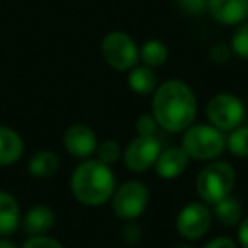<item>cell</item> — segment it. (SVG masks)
<instances>
[{
	"instance_id": "6da1fadb",
	"label": "cell",
	"mask_w": 248,
	"mask_h": 248,
	"mask_svg": "<svg viewBox=\"0 0 248 248\" xmlns=\"http://www.w3.org/2000/svg\"><path fill=\"white\" fill-rule=\"evenodd\" d=\"M150 114L163 131L184 133L197 116V97L192 87L180 78L165 80L153 92Z\"/></svg>"
},
{
	"instance_id": "8fae6325",
	"label": "cell",
	"mask_w": 248,
	"mask_h": 248,
	"mask_svg": "<svg viewBox=\"0 0 248 248\" xmlns=\"http://www.w3.org/2000/svg\"><path fill=\"white\" fill-rule=\"evenodd\" d=\"M207 12L221 26H238L248 19V0H207Z\"/></svg>"
},
{
	"instance_id": "277c9868",
	"label": "cell",
	"mask_w": 248,
	"mask_h": 248,
	"mask_svg": "<svg viewBox=\"0 0 248 248\" xmlns=\"http://www.w3.org/2000/svg\"><path fill=\"white\" fill-rule=\"evenodd\" d=\"M182 150L190 160L211 162L223 155L226 150V136L209 123L190 124L182 133Z\"/></svg>"
},
{
	"instance_id": "7a4b0ae2",
	"label": "cell",
	"mask_w": 248,
	"mask_h": 248,
	"mask_svg": "<svg viewBox=\"0 0 248 248\" xmlns=\"http://www.w3.org/2000/svg\"><path fill=\"white\" fill-rule=\"evenodd\" d=\"M116 186L112 169L97 158L82 160L70 175L72 196L89 207H99L109 202Z\"/></svg>"
},
{
	"instance_id": "9a60e30c",
	"label": "cell",
	"mask_w": 248,
	"mask_h": 248,
	"mask_svg": "<svg viewBox=\"0 0 248 248\" xmlns=\"http://www.w3.org/2000/svg\"><path fill=\"white\" fill-rule=\"evenodd\" d=\"M22 214L14 194L0 190V236H11L21 226Z\"/></svg>"
},
{
	"instance_id": "30bf717a",
	"label": "cell",
	"mask_w": 248,
	"mask_h": 248,
	"mask_svg": "<svg viewBox=\"0 0 248 248\" xmlns=\"http://www.w3.org/2000/svg\"><path fill=\"white\" fill-rule=\"evenodd\" d=\"M97 145H99V140L89 124H72L63 133V146H65L66 153L73 158H92L95 155Z\"/></svg>"
},
{
	"instance_id": "ffe728a7",
	"label": "cell",
	"mask_w": 248,
	"mask_h": 248,
	"mask_svg": "<svg viewBox=\"0 0 248 248\" xmlns=\"http://www.w3.org/2000/svg\"><path fill=\"white\" fill-rule=\"evenodd\" d=\"M226 150L236 158H248V126L241 124L228 133Z\"/></svg>"
},
{
	"instance_id": "5bb4252c",
	"label": "cell",
	"mask_w": 248,
	"mask_h": 248,
	"mask_svg": "<svg viewBox=\"0 0 248 248\" xmlns=\"http://www.w3.org/2000/svg\"><path fill=\"white\" fill-rule=\"evenodd\" d=\"M24 155V140L14 128L0 124V167L17 163Z\"/></svg>"
},
{
	"instance_id": "e0dca14e",
	"label": "cell",
	"mask_w": 248,
	"mask_h": 248,
	"mask_svg": "<svg viewBox=\"0 0 248 248\" xmlns=\"http://www.w3.org/2000/svg\"><path fill=\"white\" fill-rule=\"evenodd\" d=\"M28 170L36 179H49L60 170V158L51 150H39L29 158Z\"/></svg>"
},
{
	"instance_id": "484cf974",
	"label": "cell",
	"mask_w": 248,
	"mask_h": 248,
	"mask_svg": "<svg viewBox=\"0 0 248 248\" xmlns=\"http://www.w3.org/2000/svg\"><path fill=\"white\" fill-rule=\"evenodd\" d=\"M21 248H65L58 240L43 234V236H29Z\"/></svg>"
},
{
	"instance_id": "f546056e",
	"label": "cell",
	"mask_w": 248,
	"mask_h": 248,
	"mask_svg": "<svg viewBox=\"0 0 248 248\" xmlns=\"http://www.w3.org/2000/svg\"><path fill=\"white\" fill-rule=\"evenodd\" d=\"M0 248H19L12 240H9L7 236H0Z\"/></svg>"
},
{
	"instance_id": "52a82bcc",
	"label": "cell",
	"mask_w": 248,
	"mask_h": 248,
	"mask_svg": "<svg viewBox=\"0 0 248 248\" xmlns=\"http://www.w3.org/2000/svg\"><path fill=\"white\" fill-rule=\"evenodd\" d=\"M245 104L231 92H219L207 100L206 117L211 126L223 133H230L241 126L245 119Z\"/></svg>"
},
{
	"instance_id": "7402d4cb",
	"label": "cell",
	"mask_w": 248,
	"mask_h": 248,
	"mask_svg": "<svg viewBox=\"0 0 248 248\" xmlns=\"http://www.w3.org/2000/svg\"><path fill=\"white\" fill-rule=\"evenodd\" d=\"M230 46H231L233 55H236L238 58L247 60L248 62V21L236 26L234 32L231 34Z\"/></svg>"
},
{
	"instance_id": "cb8c5ba5",
	"label": "cell",
	"mask_w": 248,
	"mask_h": 248,
	"mask_svg": "<svg viewBox=\"0 0 248 248\" xmlns=\"http://www.w3.org/2000/svg\"><path fill=\"white\" fill-rule=\"evenodd\" d=\"M121 238L128 247H136L143 238V230L138 223L135 221H124L123 228H121Z\"/></svg>"
},
{
	"instance_id": "2e32d148",
	"label": "cell",
	"mask_w": 248,
	"mask_h": 248,
	"mask_svg": "<svg viewBox=\"0 0 248 248\" xmlns=\"http://www.w3.org/2000/svg\"><path fill=\"white\" fill-rule=\"evenodd\" d=\"M128 85L138 95H150L158 87L155 68L146 65H136L128 72Z\"/></svg>"
},
{
	"instance_id": "5b68a950",
	"label": "cell",
	"mask_w": 248,
	"mask_h": 248,
	"mask_svg": "<svg viewBox=\"0 0 248 248\" xmlns=\"http://www.w3.org/2000/svg\"><path fill=\"white\" fill-rule=\"evenodd\" d=\"M150 204V189L141 180H126L116 186L110 197V209L121 221H135L145 214Z\"/></svg>"
},
{
	"instance_id": "9c48e42d",
	"label": "cell",
	"mask_w": 248,
	"mask_h": 248,
	"mask_svg": "<svg viewBox=\"0 0 248 248\" xmlns=\"http://www.w3.org/2000/svg\"><path fill=\"white\" fill-rule=\"evenodd\" d=\"M162 152V145L156 136H140L136 135L123 150L124 167L133 173H145L153 169L156 158Z\"/></svg>"
},
{
	"instance_id": "4dcf8cb0",
	"label": "cell",
	"mask_w": 248,
	"mask_h": 248,
	"mask_svg": "<svg viewBox=\"0 0 248 248\" xmlns=\"http://www.w3.org/2000/svg\"><path fill=\"white\" fill-rule=\"evenodd\" d=\"M173 248H194L190 243H179V245H175Z\"/></svg>"
},
{
	"instance_id": "ac0fdd59",
	"label": "cell",
	"mask_w": 248,
	"mask_h": 248,
	"mask_svg": "<svg viewBox=\"0 0 248 248\" xmlns=\"http://www.w3.org/2000/svg\"><path fill=\"white\" fill-rule=\"evenodd\" d=\"M213 217L223 226L236 228L240 224V221L243 219V209H241L240 201L231 196L224 197L223 201L214 204Z\"/></svg>"
},
{
	"instance_id": "3957f363",
	"label": "cell",
	"mask_w": 248,
	"mask_h": 248,
	"mask_svg": "<svg viewBox=\"0 0 248 248\" xmlns=\"http://www.w3.org/2000/svg\"><path fill=\"white\" fill-rule=\"evenodd\" d=\"M236 184V172L233 165L226 160H211L206 167L201 169L196 179V192L202 202L207 206H214L231 196Z\"/></svg>"
},
{
	"instance_id": "4fadbf2b",
	"label": "cell",
	"mask_w": 248,
	"mask_h": 248,
	"mask_svg": "<svg viewBox=\"0 0 248 248\" xmlns=\"http://www.w3.org/2000/svg\"><path fill=\"white\" fill-rule=\"evenodd\" d=\"M56 223V214L46 204H38L28 209V213L24 214L21 224L22 230L26 231V234L29 236H43L48 234L53 230Z\"/></svg>"
},
{
	"instance_id": "f1b7e54d",
	"label": "cell",
	"mask_w": 248,
	"mask_h": 248,
	"mask_svg": "<svg viewBox=\"0 0 248 248\" xmlns=\"http://www.w3.org/2000/svg\"><path fill=\"white\" fill-rule=\"evenodd\" d=\"M236 231V241L240 245V248H248V216L243 217L238 224Z\"/></svg>"
},
{
	"instance_id": "7c38bea8",
	"label": "cell",
	"mask_w": 248,
	"mask_h": 248,
	"mask_svg": "<svg viewBox=\"0 0 248 248\" xmlns=\"http://www.w3.org/2000/svg\"><path fill=\"white\" fill-rule=\"evenodd\" d=\"M190 158L182 150V146H169L160 152L158 158L155 162V172L160 179L173 180L179 179L189 167Z\"/></svg>"
},
{
	"instance_id": "8992f818",
	"label": "cell",
	"mask_w": 248,
	"mask_h": 248,
	"mask_svg": "<svg viewBox=\"0 0 248 248\" xmlns=\"http://www.w3.org/2000/svg\"><path fill=\"white\" fill-rule=\"evenodd\" d=\"M100 55L116 72H129L140 62V46L124 31H110L102 38Z\"/></svg>"
},
{
	"instance_id": "d4e9b609",
	"label": "cell",
	"mask_w": 248,
	"mask_h": 248,
	"mask_svg": "<svg viewBox=\"0 0 248 248\" xmlns=\"http://www.w3.org/2000/svg\"><path fill=\"white\" fill-rule=\"evenodd\" d=\"M135 129H136V135L140 136H155L156 129H158V124H156L155 117L152 114H141L136 119Z\"/></svg>"
},
{
	"instance_id": "d6986e66",
	"label": "cell",
	"mask_w": 248,
	"mask_h": 248,
	"mask_svg": "<svg viewBox=\"0 0 248 248\" xmlns=\"http://www.w3.org/2000/svg\"><path fill=\"white\" fill-rule=\"evenodd\" d=\"M169 60V48L160 39H148L140 48V62L150 68L163 66Z\"/></svg>"
},
{
	"instance_id": "44dd1931",
	"label": "cell",
	"mask_w": 248,
	"mask_h": 248,
	"mask_svg": "<svg viewBox=\"0 0 248 248\" xmlns=\"http://www.w3.org/2000/svg\"><path fill=\"white\" fill-rule=\"evenodd\" d=\"M121 156H123V148L116 140H104L97 145L95 158L106 165L112 167L116 162H119Z\"/></svg>"
},
{
	"instance_id": "603a6c76",
	"label": "cell",
	"mask_w": 248,
	"mask_h": 248,
	"mask_svg": "<svg viewBox=\"0 0 248 248\" xmlns=\"http://www.w3.org/2000/svg\"><path fill=\"white\" fill-rule=\"evenodd\" d=\"M231 56H233V51H231V46L226 45V43H214L213 46L207 51V58L213 65H226L230 63Z\"/></svg>"
},
{
	"instance_id": "4316f807",
	"label": "cell",
	"mask_w": 248,
	"mask_h": 248,
	"mask_svg": "<svg viewBox=\"0 0 248 248\" xmlns=\"http://www.w3.org/2000/svg\"><path fill=\"white\" fill-rule=\"evenodd\" d=\"M177 4L187 16H202L207 11V0H177Z\"/></svg>"
},
{
	"instance_id": "83f0119b",
	"label": "cell",
	"mask_w": 248,
	"mask_h": 248,
	"mask_svg": "<svg viewBox=\"0 0 248 248\" xmlns=\"http://www.w3.org/2000/svg\"><path fill=\"white\" fill-rule=\"evenodd\" d=\"M202 248H240V245H238L236 240H233V238L230 236H214L211 238L209 241H206L204 243Z\"/></svg>"
},
{
	"instance_id": "ba28073f",
	"label": "cell",
	"mask_w": 248,
	"mask_h": 248,
	"mask_svg": "<svg viewBox=\"0 0 248 248\" xmlns=\"http://www.w3.org/2000/svg\"><path fill=\"white\" fill-rule=\"evenodd\" d=\"M213 226V211L202 201L187 202L175 216V230L184 240L197 241L209 233Z\"/></svg>"
}]
</instances>
